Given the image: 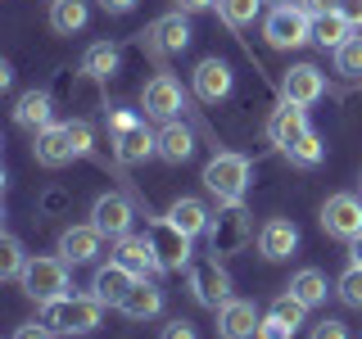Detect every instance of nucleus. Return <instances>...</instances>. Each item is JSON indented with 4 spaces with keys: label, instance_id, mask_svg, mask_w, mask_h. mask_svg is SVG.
<instances>
[{
    "label": "nucleus",
    "instance_id": "a18cd8bd",
    "mask_svg": "<svg viewBox=\"0 0 362 339\" xmlns=\"http://www.w3.org/2000/svg\"><path fill=\"white\" fill-rule=\"evenodd\" d=\"M276 5H281V0H276Z\"/></svg>",
    "mask_w": 362,
    "mask_h": 339
},
{
    "label": "nucleus",
    "instance_id": "9d476101",
    "mask_svg": "<svg viewBox=\"0 0 362 339\" xmlns=\"http://www.w3.org/2000/svg\"><path fill=\"white\" fill-rule=\"evenodd\" d=\"M322 231L344 240V244L354 235H362V199L358 195H331L322 203Z\"/></svg>",
    "mask_w": 362,
    "mask_h": 339
},
{
    "label": "nucleus",
    "instance_id": "4c0bfd02",
    "mask_svg": "<svg viewBox=\"0 0 362 339\" xmlns=\"http://www.w3.org/2000/svg\"><path fill=\"white\" fill-rule=\"evenodd\" d=\"M308 339H349V326L344 321H317Z\"/></svg>",
    "mask_w": 362,
    "mask_h": 339
},
{
    "label": "nucleus",
    "instance_id": "c85d7f7f",
    "mask_svg": "<svg viewBox=\"0 0 362 339\" xmlns=\"http://www.w3.org/2000/svg\"><path fill=\"white\" fill-rule=\"evenodd\" d=\"M82 68H86L90 77H100V82H105V77H113V73H118V45H113V41H95V45L82 54Z\"/></svg>",
    "mask_w": 362,
    "mask_h": 339
},
{
    "label": "nucleus",
    "instance_id": "c9c22d12",
    "mask_svg": "<svg viewBox=\"0 0 362 339\" xmlns=\"http://www.w3.org/2000/svg\"><path fill=\"white\" fill-rule=\"evenodd\" d=\"M68 141H73L77 158H82V154H90V141H95V131H90V122H86V118H73V122H68Z\"/></svg>",
    "mask_w": 362,
    "mask_h": 339
},
{
    "label": "nucleus",
    "instance_id": "7ed1b4c3",
    "mask_svg": "<svg viewBox=\"0 0 362 339\" xmlns=\"http://www.w3.org/2000/svg\"><path fill=\"white\" fill-rule=\"evenodd\" d=\"M204 235H209V254L213 258H231L254 240V222H249L245 203H218V213H213V222H209Z\"/></svg>",
    "mask_w": 362,
    "mask_h": 339
},
{
    "label": "nucleus",
    "instance_id": "2eb2a0df",
    "mask_svg": "<svg viewBox=\"0 0 362 339\" xmlns=\"http://www.w3.org/2000/svg\"><path fill=\"white\" fill-rule=\"evenodd\" d=\"M258 308L249 299H226L218 308V335L222 339H258Z\"/></svg>",
    "mask_w": 362,
    "mask_h": 339
},
{
    "label": "nucleus",
    "instance_id": "0eeeda50",
    "mask_svg": "<svg viewBox=\"0 0 362 339\" xmlns=\"http://www.w3.org/2000/svg\"><path fill=\"white\" fill-rule=\"evenodd\" d=\"M145 235H150V244H154L158 267H163V271H186L190 267V240H195V235H186L181 226H173L168 218H154L150 226H145Z\"/></svg>",
    "mask_w": 362,
    "mask_h": 339
},
{
    "label": "nucleus",
    "instance_id": "a211bd4d",
    "mask_svg": "<svg viewBox=\"0 0 362 339\" xmlns=\"http://www.w3.org/2000/svg\"><path fill=\"white\" fill-rule=\"evenodd\" d=\"M32 154H37L41 167H64V163H73L77 150H73V141H68V122H50L45 131H37Z\"/></svg>",
    "mask_w": 362,
    "mask_h": 339
},
{
    "label": "nucleus",
    "instance_id": "a19ab883",
    "mask_svg": "<svg viewBox=\"0 0 362 339\" xmlns=\"http://www.w3.org/2000/svg\"><path fill=\"white\" fill-rule=\"evenodd\" d=\"M158 339H195V326H190V321H168Z\"/></svg>",
    "mask_w": 362,
    "mask_h": 339
},
{
    "label": "nucleus",
    "instance_id": "9b49d317",
    "mask_svg": "<svg viewBox=\"0 0 362 339\" xmlns=\"http://www.w3.org/2000/svg\"><path fill=\"white\" fill-rule=\"evenodd\" d=\"M90 226H95L105 240L132 235V199L127 195H100L95 208H90Z\"/></svg>",
    "mask_w": 362,
    "mask_h": 339
},
{
    "label": "nucleus",
    "instance_id": "423d86ee",
    "mask_svg": "<svg viewBox=\"0 0 362 339\" xmlns=\"http://www.w3.org/2000/svg\"><path fill=\"white\" fill-rule=\"evenodd\" d=\"M18 280H23V294H32L37 303L64 299L68 294V263L64 258H28Z\"/></svg>",
    "mask_w": 362,
    "mask_h": 339
},
{
    "label": "nucleus",
    "instance_id": "6e6552de",
    "mask_svg": "<svg viewBox=\"0 0 362 339\" xmlns=\"http://www.w3.org/2000/svg\"><path fill=\"white\" fill-rule=\"evenodd\" d=\"M141 109H145V118H158V122H173L181 109H186V95H181V82L173 73H158L145 82L141 90Z\"/></svg>",
    "mask_w": 362,
    "mask_h": 339
},
{
    "label": "nucleus",
    "instance_id": "1a4fd4ad",
    "mask_svg": "<svg viewBox=\"0 0 362 339\" xmlns=\"http://www.w3.org/2000/svg\"><path fill=\"white\" fill-rule=\"evenodd\" d=\"M190 294L204 303V308L218 312L226 299H231V276L218 258H204V263H190Z\"/></svg>",
    "mask_w": 362,
    "mask_h": 339
},
{
    "label": "nucleus",
    "instance_id": "a878e982",
    "mask_svg": "<svg viewBox=\"0 0 362 339\" xmlns=\"http://www.w3.org/2000/svg\"><path fill=\"white\" fill-rule=\"evenodd\" d=\"M349 37H354V28H349V18L339 14V9H331V14H317L313 18V41L322 45V50H339Z\"/></svg>",
    "mask_w": 362,
    "mask_h": 339
},
{
    "label": "nucleus",
    "instance_id": "7c9ffc66",
    "mask_svg": "<svg viewBox=\"0 0 362 339\" xmlns=\"http://www.w3.org/2000/svg\"><path fill=\"white\" fill-rule=\"evenodd\" d=\"M218 14L226 28H249L258 14H263V0H218Z\"/></svg>",
    "mask_w": 362,
    "mask_h": 339
},
{
    "label": "nucleus",
    "instance_id": "72a5a7b5",
    "mask_svg": "<svg viewBox=\"0 0 362 339\" xmlns=\"http://www.w3.org/2000/svg\"><path fill=\"white\" fill-rule=\"evenodd\" d=\"M335 73H344V77H362V37H349V41L335 50Z\"/></svg>",
    "mask_w": 362,
    "mask_h": 339
},
{
    "label": "nucleus",
    "instance_id": "4468645a",
    "mask_svg": "<svg viewBox=\"0 0 362 339\" xmlns=\"http://www.w3.org/2000/svg\"><path fill=\"white\" fill-rule=\"evenodd\" d=\"M294 249H299V226L290 218H267L263 231H258V254H263L267 263H286Z\"/></svg>",
    "mask_w": 362,
    "mask_h": 339
},
{
    "label": "nucleus",
    "instance_id": "bb28decb",
    "mask_svg": "<svg viewBox=\"0 0 362 339\" xmlns=\"http://www.w3.org/2000/svg\"><path fill=\"white\" fill-rule=\"evenodd\" d=\"M90 18L86 0H50V28L59 32V37H73V32H82Z\"/></svg>",
    "mask_w": 362,
    "mask_h": 339
},
{
    "label": "nucleus",
    "instance_id": "ea45409f",
    "mask_svg": "<svg viewBox=\"0 0 362 339\" xmlns=\"http://www.w3.org/2000/svg\"><path fill=\"white\" fill-rule=\"evenodd\" d=\"M335 9H339V14H344V18H349V28H354V32L362 28V0H339V5H335Z\"/></svg>",
    "mask_w": 362,
    "mask_h": 339
},
{
    "label": "nucleus",
    "instance_id": "473e14b6",
    "mask_svg": "<svg viewBox=\"0 0 362 339\" xmlns=\"http://www.w3.org/2000/svg\"><path fill=\"white\" fill-rule=\"evenodd\" d=\"M267 312H272V316H281V321H290L294 331H299L303 316H308V303H299V299H294V294L286 290V294H276V299H272V308H267Z\"/></svg>",
    "mask_w": 362,
    "mask_h": 339
},
{
    "label": "nucleus",
    "instance_id": "58836bf2",
    "mask_svg": "<svg viewBox=\"0 0 362 339\" xmlns=\"http://www.w3.org/2000/svg\"><path fill=\"white\" fill-rule=\"evenodd\" d=\"M14 339H54V331L45 321H28V326H18V331H14Z\"/></svg>",
    "mask_w": 362,
    "mask_h": 339
},
{
    "label": "nucleus",
    "instance_id": "79ce46f5",
    "mask_svg": "<svg viewBox=\"0 0 362 339\" xmlns=\"http://www.w3.org/2000/svg\"><path fill=\"white\" fill-rule=\"evenodd\" d=\"M209 5H218V0H177L181 14H199V9H209Z\"/></svg>",
    "mask_w": 362,
    "mask_h": 339
},
{
    "label": "nucleus",
    "instance_id": "c03bdc74",
    "mask_svg": "<svg viewBox=\"0 0 362 339\" xmlns=\"http://www.w3.org/2000/svg\"><path fill=\"white\" fill-rule=\"evenodd\" d=\"M349 258L362 267V235H354V240H349Z\"/></svg>",
    "mask_w": 362,
    "mask_h": 339
},
{
    "label": "nucleus",
    "instance_id": "393cba45",
    "mask_svg": "<svg viewBox=\"0 0 362 339\" xmlns=\"http://www.w3.org/2000/svg\"><path fill=\"white\" fill-rule=\"evenodd\" d=\"M168 222H173V226H181L186 235H204V231H209V222H213V213L204 208L199 199L181 195V199L173 203V208H168Z\"/></svg>",
    "mask_w": 362,
    "mask_h": 339
},
{
    "label": "nucleus",
    "instance_id": "dca6fc26",
    "mask_svg": "<svg viewBox=\"0 0 362 339\" xmlns=\"http://www.w3.org/2000/svg\"><path fill=\"white\" fill-rule=\"evenodd\" d=\"M281 95L294 100V105H317V100L326 95V77H322V68H313V64H294L286 77H281Z\"/></svg>",
    "mask_w": 362,
    "mask_h": 339
},
{
    "label": "nucleus",
    "instance_id": "aec40b11",
    "mask_svg": "<svg viewBox=\"0 0 362 339\" xmlns=\"http://www.w3.org/2000/svg\"><path fill=\"white\" fill-rule=\"evenodd\" d=\"M235 77H231V64L226 59H204L195 68V95L204 100V105H218V100L231 95Z\"/></svg>",
    "mask_w": 362,
    "mask_h": 339
},
{
    "label": "nucleus",
    "instance_id": "37998d69",
    "mask_svg": "<svg viewBox=\"0 0 362 339\" xmlns=\"http://www.w3.org/2000/svg\"><path fill=\"white\" fill-rule=\"evenodd\" d=\"M100 5H105L109 14H127V9H136V0H100Z\"/></svg>",
    "mask_w": 362,
    "mask_h": 339
},
{
    "label": "nucleus",
    "instance_id": "412c9836",
    "mask_svg": "<svg viewBox=\"0 0 362 339\" xmlns=\"http://www.w3.org/2000/svg\"><path fill=\"white\" fill-rule=\"evenodd\" d=\"M100 240L105 235L95 231V226H68V231L59 235V258L68 267H82V263H95V254H100Z\"/></svg>",
    "mask_w": 362,
    "mask_h": 339
},
{
    "label": "nucleus",
    "instance_id": "b1692460",
    "mask_svg": "<svg viewBox=\"0 0 362 339\" xmlns=\"http://www.w3.org/2000/svg\"><path fill=\"white\" fill-rule=\"evenodd\" d=\"M195 154V131L186 127V122H163V131H158V158H168V163H186V158Z\"/></svg>",
    "mask_w": 362,
    "mask_h": 339
},
{
    "label": "nucleus",
    "instance_id": "39448f33",
    "mask_svg": "<svg viewBox=\"0 0 362 339\" xmlns=\"http://www.w3.org/2000/svg\"><path fill=\"white\" fill-rule=\"evenodd\" d=\"M109 136H113V154L122 163H145L150 154H158V136L145 131V118H136L127 109L109 113Z\"/></svg>",
    "mask_w": 362,
    "mask_h": 339
},
{
    "label": "nucleus",
    "instance_id": "4be33fe9",
    "mask_svg": "<svg viewBox=\"0 0 362 339\" xmlns=\"http://www.w3.org/2000/svg\"><path fill=\"white\" fill-rule=\"evenodd\" d=\"M14 122L18 127H28V131H45L54 122V95L50 90H23L18 95V105H14Z\"/></svg>",
    "mask_w": 362,
    "mask_h": 339
},
{
    "label": "nucleus",
    "instance_id": "e433bc0d",
    "mask_svg": "<svg viewBox=\"0 0 362 339\" xmlns=\"http://www.w3.org/2000/svg\"><path fill=\"white\" fill-rule=\"evenodd\" d=\"M258 339H294V326L290 321H281V316H263V321H258Z\"/></svg>",
    "mask_w": 362,
    "mask_h": 339
},
{
    "label": "nucleus",
    "instance_id": "2f4dec72",
    "mask_svg": "<svg viewBox=\"0 0 362 339\" xmlns=\"http://www.w3.org/2000/svg\"><path fill=\"white\" fill-rule=\"evenodd\" d=\"M23 267H28V258H23V244L14 240V235H5V240H0V276H5V280H18Z\"/></svg>",
    "mask_w": 362,
    "mask_h": 339
},
{
    "label": "nucleus",
    "instance_id": "f257e3e1",
    "mask_svg": "<svg viewBox=\"0 0 362 339\" xmlns=\"http://www.w3.org/2000/svg\"><path fill=\"white\" fill-rule=\"evenodd\" d=\"M100 312H105V303L95 294H64V299L41 303V321L54 335H90L100 326Z\"/></svg>",
    "mask_w": 362,
    "mask_h": 339
},
{
    "label": "nucleus",
    "instance_id": "f3484780",
    "mask_svg": "<svg viewBox=\"0 0 362 339\" xmlns=\"http://www.w3.org/2000/svg\"><path fill=\"white\" fill-rule=\"evenodd\" d=\"M145 37H150V50H158V54H181L190 45V23H186L181 9H173V14L154 18Z\"/></svg>",
    "mask_w": 362,
    "mask_h": 339
},
{
    "label": "nucleus",
    "instance_id": "c756f323",
    "mask_svg": "<svg viewBox=\"0 0 362 339\" xmlns=\"http://www.w3.org/2000/svg\"><path fill=\"white\" fill-rule=\"evenodd\" d=\"M286 158H290L294 167H317V163L326 158V141H322L317 131H303L299 141H294L290 150H286Z\"/></svg>",
    "mask_w": 362,
    "mask_h": 339
},
{
    "label": "nucleus",
    "instance_id": "5701e85b",
    "mask_svg": "<svg viewBox=\"0 0 362 339\" xmlns=\"http://www.w3.org/2000/svg\"><path fill=\"white\" fill-rule=\"evenodd\" d=\"M158 312H163V290L150 285V280H136L132 294L122 299V316H132V321H154Z\"/></svg>",
    "mask_w": 362,
    "mask_h": 339
},
{
    "label": "nucleus",
    "instance_id": "ddd939ff",
    "mask_svg": "<svg viewBox=\"0 0 362 339\" xmlns=\"http://www.w3.org/2000/svg\"><path fill=\"white\" fill-rule=\"evenodd\" d=\"M141 276H132L127 267L118 263V258H113V263H105V267H95V280H90V294H95L100 303H105V308H122V299H127L132 294V285Z\"/></svg>",
    "mask_w": 362,
    "mask_h": 339
},
{
    "label": "nucleus",
    "instance_id": "f8f14e48",
    "mask_svg": "<svg viewBox=\"0 0 362 339\" xmlns=\"http://www.w3.org/2000/svg\"><path fill=\"white\" fill-rule=\"evenodd\" d=\"M303 131H313V127H308V109H303V105L286 100L281 109H272V118H267V141L276 145L281 154H286V150H290L294 141H299Z\"/></svg>",
    "mask_w": 362,
    "mask_h": 339
},
{
    "label": "nucleus",
    "instance_id": "cd10ccee",
    "mask_svg": "<svg viewBox=\"0 0 362 339\" xmlns=\"http://www.w3.org/2000/svg\"><path fill=\"white\" fill-rule=\"evenodd\" d=\"M290 294L299 303H308V308H322L331 290H326V276L317 267H303V271H294V276H290Z\"/></svg>",
    "mask_w": 362,
    "mask_h": 339
},
{
    "label": "nucleus",
    "instance_id": "f704fd0d",
    "mask_svg": "<svg viewBox=\"0 0 362 339\" xmlns=\"http://www.w3.org/2000/svg\"><path fill=\"white\" fill-rule=\"evenodd\" d=\"M335 290H339V299H344L349 308H362V267L354 263V267L344 271V276L335 280Z\"/></svg>",
    "mask_w": 362,
    "mask_h": 339
},
{
    "label": "nucleus",
    "instance_id": "6ab92c4d",
    "mask_svg": "<svg viewBox=\"0 0 362 339\" xmlns=\"http://www.w3.org/2000/svg\"><path fill=\"white\" fill-rule=\"evenodd\" d=\"M118 258L122 267L132 271V276H141V280H150L154 271H163L158 267V254H154V244H150V235H122L118 240Z\"/></svg>",
    "mask_w": 362,
    "mask_h": 339
},
{
    "label": "nucleus",
    "instance_id": "f03ea898",
    "mask_svg": "<svg viewBox=\"0 0 362 339\" xmlns=\"http://www.w3.org/2000/svg\"><path fill=\"white\" fill-rule=\"evenodd\" d=\"M263 37H267L272 50H299V45L313 41V14L299 0H281L263 18Z\"/></svg>",
    "mask_w": 362,
    "mask_h": 339
},
{
    "label": "nucleus",
    "instance_id": "20e7f679",
    "mask_svg": "<svg viewBox=\"0 0 362 339\" xmlns=\"http://www.w3.org/2000/svg\"><path fill=\"white\" fill-rule=\"evenodd\" d=\"M249 177H254V167H249L245 154H213L209 167H204V186L218 195V203H240L245 190H249Z\"/></svg>",
    "mask_w": 362,
    "mask_h": 339
}]
</instances>
